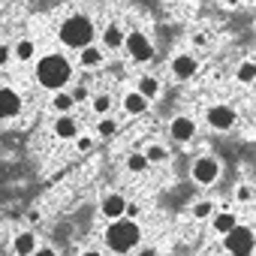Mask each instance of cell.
<instances>
[{
  "label": "cell",
  "instance_id": "15",
  "mask_svg": "<svg viewBox=\"0 0 256 256\" xmlns=\"http://www.w3.org/2000/svg\"><path fill=\"white\" fill-rule=\"evenodd\" d=\"M124 108L130 112V114H142V112H148V100L139 96V94H126L124 96Z\"/></svg>",
  "mask_w": 256,
  "mask_h": 256
},
{
  "label": "cell",
  "instance_id": "18",
  "mask_svg": "<svg viewBox=\"0 0 256 256\" xmlns=\"http://www.w3.org/2000/svg\"><path fill=\"white\" fill-rule=\"evenodd\" d=\"M232 226H235V214H229V211H220V214H214V232L226 235Z\"/></svg>",
  "mask_w": 256,
  "mask_h": 256
},
{
  "label": "cell",
  "instance_id": "9",
  "mask_svg": "<svg viewBox=\"0 0 256 256\" xmlns=\"http://www.w3.org/2000/svg\"><path fill=\"white\" fill-rule=\"evenodd\" d=\"M169 136H172L175 142H190V139L196 136V124H193L190 118H175V120L169 124Z\"/></svg>",
  "mask_w": 256,
  "mask_h": 256
},
{
  "label": "cell",
  "instance_id": "20",
  "mask_svg": "<svg viewBox=\"0 0 256 256\" xmlns=\"http://www.w3.org/2000/svg\"><path fill=\"white\" fill-rule=\"evenodd\" d=\"M145 166H148L145 154H130V157H126V169H130V172H145Z\"/></svg>",
  "mask_w": 256,
  "mask_h": 256
},
{
  "label": "cell",
  "instance_id": "16",
  "mask_svg": "<svg viewBox=\"0 0 256 256\" xmlns=\"http://www.w3.org/2000/svg\"><path fill=\"white\" fill-rule=\"evenodd\" d=\"M102 42H106L108 48H120V42H124V30H120L118 24H108V28L102 30Z\"/></svg>",
  "mask_w": 256,
  "mask_h": 256
},
{
  "label": "cell",
  "instance_id": "25",
  "mask_svg": "<svg viewBox=\"0 0 256 256\" xmlns=\"http://www.w3.org/2000/svg\"><path fill=\"white\" fill-rule=\"evenodd\" d=\"M114 130H118V124H114V120H108V118L96 124V133H100V136H112Z\"/></svg>",
  "mask_w": 256,
  "mask_h": 256
},
{
  "label": "cell",
  "instance_id": "31",
  "mask_svg": "<svg viewBox=\"0 0 256 256\" xmlns=\"http://www.w3.org/2000/svg\"><path fill=\"white\" fill-rule=\"evenodd\" d=\"M34 256H58L52 247H40V250H34Z\"/></svg>",
  "mask_w": 256,
  "mask_h": 256
},
{
  "label": "cell",
  "instance_id": "28",
  "mask_svg": "<svg viewBox=\"0 0 256 256\" xmlns=\"http://www.w3.org/2000/svg\"><path fill=\"white\" fill-rule=\"evenodd\" d=\"M235 199H238V202H250V199H253V190H250L247 184H241V187L235 190Z\"/></svg>",
  "mask_w": 256,
  "mask_h": 256
},
{
  "label": "cell",
  "instance_id": "7",
  "mask_svg": "<svg viewBox=\"0 0 256 256\" xmlns=\"http://www.w3.org/2000/svg\"><path fill=\"white\" fill-rule=\"evenodd\" d=\"M208 124L214 126V130H229V126L235 124V112L229 106H211L208 108Z\"/></svg>",
  "mask_w": 256,
  "mask_h": 256
},
{
  "label": "cell",
  "instance_id": "1",
  "mask_svg": "<svg viewBox=\"0 0 256 256\" xmlns=\"http://www.w3.org/2000/svg\"><path fill=\"white\" fill-rule=\"evenodd\" d=\"M70 76H72V66H70V60L64 54H46L36 64V82L42 88H48V90L64 88L70 82Z\"/></svg>",
  "mask_w": 256,
  "mask_h": 256
},
{
  "label": "cell",
  "instance_id": "22",
  "mask_svg": "<svg viewBox=\"0 0 256 256\" xmlns=\"http://www.w3.org/2000/svg\"><path fill=\"white\" fill-rule=\"evenodd\" d=\"M52 106H54V112H70V108H72L76 102H72V96H70V94H58Z\"/></svg>",
  "mask_w": 256,
  "mask_h": 256
},
{
  "label": "cell",
  "instance_id": "21",
  "mask_svg": "<svg viewBox=\"0 0 256 256\" xmlns=\"http://www.w3.org/2000/svg\"><path fill=\"white\" fill-rule=\"evenodd\" d=\"M253 78H256V66H253L250 60H247V64H241V66H238V82H244V84H250Z\"/></svg>",
  "mask_w": 256,
  "mask_h": 256
},
{
  "label": "cell",
  "instance_id": "26",
  "mask_svg": "<svg viewBox=\"0 0 256 256\" xmlns=\"http://www.w3.org/2000/svg\"><path fill=\"white\" fill-rule=\"evenodd\" d=\"M108 108H112V100H108L106 94L94 96V112H100V114H102V112H108Z\"/></svg>",
  "mask_w": 256,
  "mask_h": 256
},
{
  "label": "cell",
  "instance_id": "29",
  "mask_svg": "<svg viewBox=\"0 0 256 256\" xmlns=\"http://www.w3.org/2000/svg\"><path fill=\"white\" fill-rule=\"evenodd\" d=\"M76 148H78V151H90V148H94V139H90V136H78V139H76Z\"/></svg>",
  "mask_w": 256,
  "mask_h": 256
},
{
  "label": "cell",
  "instance_id": "8",
  "mask_svg": "<svg viewBox=\"0 0 256 256\" xmlns=\"http://www.w3.org/2000/svg\"><path fill=\"white\" fill-rule=\"evenodd\" d=\"M22 112V96L12 88H0V118H16Z\"/></svg>",
  "mask_w": 256,
  "mask_h": 256
},
{
  "label": "cell",
  "instance_id": "12",
  "mask_svg": "<svg viewBox=\"0 0 256 256\" xmlns=\"http://www.w3.org/2000/svg\"><path fill=\"white\" fill-rule=\"evenodd\" d=\"M54 136H58V139H78V124L64 114V118L54 124Z\"/></svg>",
  "mask_w": 256,
  "mask_h": 256
},
{
  "label": "cell",
  "instance_id": "30",
  "mask_svg": "<svg viewBox=\"0 0 256 256\" xmlns=\"http://www.w3.org/2000/svg\"><path fill=\"white\" fill-rule=\"evenodd\" d=\"M193 42H196V46H205V42H208V34H202V30L193 34Z\"/></svg>",
  "mask_w": 256,
  "mask_h": 256
},
{
  "label": "cell",
  "instance_id": "10",
  "mask_svg": "<svg viewBox=\"0 0 256 256\" xmlns=\"http://www.w3.org/2000/svg\"><path fill=\"white\" fill-rule=\"evenodd\" d=\"M196 70H199V64H196V58H190V54H178V58L172 60V72H175V78H193Z\"/></svg>",
  "mask_w": 256,
  "mask_h": 256
},
{
  "label": "cell",
  "instance_id": "13",
  "mask_svg": "<svg viewBox=\"0 0 256 256\" xmlns=\"http://www.w3.org/2000/svg\"><path fill=\"white\" fill-rule=\"evenodd\" d=\"M12 250H16V256H34V250H36L34 235H30V232H22V235L16 238V244H12Z\"/></svg>",
  "mask_w": 256,
  "mask_h": 256
},
{
  "label": "cell",
  "instance_id": "27",
  "mask_svg": "<svg viewBox=\"0 0 256 256\" xmlns=\"http://www.w3.org/2000/svg\"><path fill=\"white\" fill-rule=\"evenodd\" d=\"M70 96H72V102H84L90 94H88V88H84V84H78V88H72V94H70Z\"/></svg>",
  "mask_w": 256,
  "mask_h": 256
},
{
  "label": "cell",
  "instance_id": "17",
  "mask_svg": "<svg viewBox=\"0 0 256 256\" xmlns=\"http://www.w3.org/2000/svg\"><path fill=\"white\" fill-rule=\"evenodd\" d=\"M100 64H102V52H100L96 46H88V48H82V66L94 70V66H100Z\"/></svg>",
  "mask_w": 256,
  "mask_h": 256
},
{
  "label": "cell",
  "instance_id": "32",
  "mask_svg": "<svg viewBox=\"0 0 256 256\" xmlns=\"http://www.w3.org/2000/svg\"><path fill=\"white\" fill-rule=\"evenodd\" d=\"M6 58H10V48H6V46H0V66L6 64Z\"/></svg>",
  "mask_w": 256,
  "mask_h": 256
},
{
  "label": "cell",
  "instance_id": "3",
  "mask_svg": "<svg viewBox=\"0 0 256 256\" xmlns=\"http://www.w3.org/2000/svg\"><path fill=\"white\" fill-rule=\"evenodd\" d=\"M58 36H60V42L64 46H70V48H88L90 46V40H94V24H90V18L88 16H70L64 24H60V30H58Z\"/></svg>",
  "mask_w": 256,
  "mask_h": 256
},
{
  "label": "cell",
  "instance_id": "23",
  "mask_svg": "<svg viewBox=\"0 0 256 256\" xmlns=\"http://www.w3.org/2000/svg\"><path fill=\"white\" fill-rule=\"evenodd\" d=\"M145 160H148V163H160V160H166V148H160V145H151V148L145 151Z\"/></svg>",
  "mask_w": 256,
  "mask_h": 256
},
{
  "label": "cell",
  "instance_id": "19",
  "mask_svg": "<svg viewBox=\"0 0 256 256\" xmlns=\"http://www.w3.org/2000/svg\"><path fill=\"white\" fill-rule=\"evenodd\" d=\"M34 52H36L34 40H22V42L16 46V54H18V60H30V58H34Z\"/></svg>",
  "mask_w": 256,
  "mask_h": 256
},
{
  "label": "cell",
  "instance_id": "2",
  "mask_svg": "<svg viewBox=\"0 0 256 256\" xmlns=\"http://www.w3.org/2000/svg\"><path fill=\"white\" fill-rule=\"evenodd\" d=\"M139 238H142L139 223H136V220H126V217L112 220V226L106 229V244H108L114 253H126V250H133V247L139 244Z\"/></svg>",
  "mask_w": 256,
  "mask_h": 256
},
{
  "label": "cell",
  "instance_id": "14",
  "mask_svg": "<svg viewBox=\"0 0 256 256\" xmlns=\"http://www.w3.org/2000/svg\"><path fill=\"white\" fill-rule=\"evenodd\" d=\"M139 96H145V100H154L157 94H160V82L154 78V76H142L139 78V90H136Z\"/></svg>",
  "mask_w": 256,
  "mask_h": 256
},
{
  "label": "cell",
  "instance_id": "24",
  "mask_svg": "<svg viewBox=\"0 0 256 256\" xmlns=\"http://www.w3.org/2000/svg\"><path fill=\"white\" fill-rule=\"evenodd\" d=\"M211 214H214V205H211V202H199V205L193 208V217H196V220H205V217H211Z\"/></svg>",
  "mask_w": 256,
  "mask_h": 256
},
{
  "label": "cell",
  "instance_id": "11",
  "mask_svg": "<svg viewBox=\"0 0 256 256\" xmlns=\"http://www.w3.org/2000/svg\"><path fill=\"white\" fill-rule=\"evenodd\" d=\"M124 208H126V199H124L120 193H112V196L102 199V214H106L108 220H120V217H124Z\"/></svg>",
  "mask_w": 256,
  "mask_h": 256
},
{
  "label": "cell",
  "instance_id": "5",
  "mask_svg": "<svg viewBox=\"0 0 256 256\" xmlns=\"http://www.w3.org/2000/svg\"><path fill=\"white\" fill-rule=\"evenodd\" d=\"M124 46H126V52H130L136 60H151L154 58V46H151V40L145 36V34H130V36H124Z\"/></svg>",
  "mask_w": 256,
  "mask_h": 256
},
{
  "label": "cell",
  "instance_id": "33",
  "mask_svg": "<svg viewBox=\"0 0 256 256\" xmlns=\"http://www.w3.org/2000/svg\"><path fill=\"white\" fill-rule=\"evenodd\" d=\"M139 256H157V250L154 247H145V250H139Z\"/></svg>",
  "mask_w": 256,
  "mask_h": 256
},
{
  "label": "cell",
  "instance_id": "6",
  "mask_svg": "<svg viewBox=\"0 0 256 256\" xmlns=\"http://www.w3.org/2000/svg\"><path fill=\"white\" fill-rule=\"evenodd\" d=\"M217 175H220V163L214 157H199L193 163V178L199 184H211V181H217Z\"/></svg>",
  "mask_w": 256,
  "mask_h": 256
},
{
  "label": "cell",
  "instance_id": "34",
  "mask_svg": "<svg viewBox=\"0 0 256 256\" xmlns=\"http://www.w3.org/2000/svg\"><path fill=\"white\" fill-rule=\"evenodd\" d=\"M82 256H100V253H96V250H88V253H82Z\"/></svg>",
  "mask_w": 256,
  "mask_h": 256
},
{
  "label": "cell",
  "instance_id": "4",
  "mask_svg": "<svg viewBox=\"0 0 256 256\" xmlns=\"http://www.w3.org/2000/svg\"><path fill=\"white\" fill-rule=\"evenodd\" d=\"M223 244H226V250L232 253V256H250L253 253V232H250V226H232L226 235H223Z\"/></svg>",
  "mask_w": 256,
  "mask_h": 256
}]
</instances>
